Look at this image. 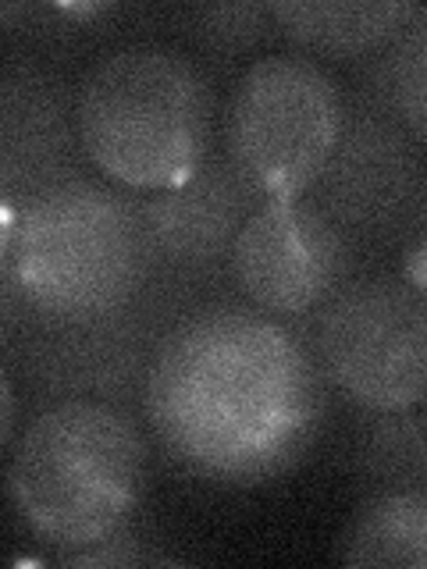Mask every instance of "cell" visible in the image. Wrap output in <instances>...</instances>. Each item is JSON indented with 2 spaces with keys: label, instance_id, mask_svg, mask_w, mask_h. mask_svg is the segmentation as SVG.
Wrapping results in <instances>:
<instances>
[{
  "label": "cell",
  "instance_id": "obj_5",
  "mask_svg": "<svg viewBox=\"0 0 427 569\" xmlns=\"http://www.w3.org/2000/svg\"><path fill=\"white\" fill-rule=\"evenodd\" d=\"M342 132V86L307 53H267L231 86L221 153L260 200L314 189Z\"/></svg>",
  "mask_w": 427,
  "mask_h": 569
},
{
  "label": "cell",
  "instance_id": "obj_16",
  "mask_svg": "<svg viewBox=\"0 0 427 569\" xmlns=\"http://www.w3.org/2000/svg\"><path fill=\"white\" fill-rule=\"evenodd\" d=\"M186 32L218 58H239L278 32L267 4H200L186 18Z\"/></svg>",
  "mask_w": 427,
  "mask_h": 569
},
{
  "label": "cell",
  "instance_id": "obj_9",
  "mask_svg": "<svg viewBox=\"0 0 427 569\" xmlns=\"http://www.w3.org/2000/svg\"><path fill=\"white\" fill-rule=\"evenodd\" d=\"M356 271V242L314 200H264L231 246L228 274L249 307L299 325Z\"/></svg>",
  "mask_w": 427,
  "mask_h": 569
},
{
  "label": "cell",
  "instance_id": "obj_11",
  "mask_svg": "<svg viewBox=\"0 0 427 569\" xmlns=\"http://www.w3.org/2000/svg\"><path fill=\"white\" fill-rule=\"evenodd\" d=\"M76 93L43 68H11L0 82V186L4 203L26 207L82 174Z\"/></svg>",
  "mask_w": 427,
  "mask_h": 569
},
{
  "label": "cell",
  "instance_id": "obj_4",
  "mask_svg": "<svg viewBox=\"0 0 427 569\" xmlns=\"http://www.w3.org/2000/svg\"><path fill=\"white\" fill-rule=\"evenodd\" d=\"M147 438L111 402H50L11 445L8 491L32 538L79 551L129 530L147 488Z\"/></svg>",
  "mask_w": 427,
  "mask_h": 569
},
{
  "label": "cell",
  "instance_id": "obj_13",
  "mask_svg": "<svg viewBox=\"0 0 427 569\" xmlns=\"http://www.w3.org/2000/svg\"><path fill=\"white\" fill-rule=\"evenodd\" d=\"M342 562L427 569V491H370L342 533Z\"/></svg>",
  "mask_w": 427,
  "mask_h": 569
},
{
  "label": "cell",
  "instance_id": "obj_10",
  "mask_svg": "<svg viewBox=\"0 0 427 569\" xmlns=\"http://www.w3.org/2000/svg\"><path fill=\"white\" fill-rule=\"evenodd\" d=\"M264 200L249 189L225 153H214L189 182L139 196L157 278L200 284L218 278L242 224Z\"/></svg>",
  "mask_w": 427,
  "mask_h": 569
},
{
  "label": "cell",
  "instance_id": "obj_14",
  "mask_svg": "<svg viewBox=\"0 0 427 569\" xmlns=\"http://www.w3.org/2000/svg\"><path fill=\"white\" fill-rule=\"evenodd\" d=\"M352 467L374 491H427V402L396 413H364L352 441Z\"/></svg>",
  "mask_w": 427,
  "mask_h": 569
},
{
  "label": "cell",
  "instance_id": "obj_15",
  "mask_svg": "<svg viewBox=\"0 0 427 569\" xmlns=\"http://www.w3.org/2000/svg\"><path fill=\"white\" fill-rule=\"evenodd\" d=\"M360 89L385 103V111L427 150V4L370 61Z\"/></svg>",
  "mask_w": 427,
  "mask_h": 569
},
{
  "label": "cell",
  "instance_id": "obj_19",
  "mask_svg": "<svg viewBox=\"0 0 427 569\" xmlns=\"http://www.w3.org/2000/svg\"><path fill=\"white\" fill-rule=\"evenodd\" d=\"M0 402H4V423H0V445L11 449L14 445V431H18V396H14V378H11V367L4 370V391H0Z\"/></svg>",
  "mask_w": 427,
  "mask_h": 569
},
{
  "label": "cell",
  "instance_id": "obj_17",
  "mask_svg": "<svg viewBox=\"0 0 427 569\" xmlns=\"http://www.w3.org/2000/svg\"><path fill=\"white\" fill-rule=\"evenodd\" d=\"M58 562L68 566H139V562H165V556H150L142 541H136L129 530L115 533L100 545H89L79 551H58Z\"/></svg>",
  "mask_w": 427,
  "mask_h": 569
},
{
  "label": "cell",
  "instance_id": "obj_12",
  "mask_svg": "<svg viewBox=\"0 0 427 569\" xmlns=\"http://www.w3.org/2000/svg\"><path fill=\"white\" fill-rule=\"evenodd\" d=\"M420 4L409 0H271V22L307 58L374 61Z\"/></svg>",
  "mask_w": 427,
  "mask_h": 569
},
{
  "label": "cell",
  "instance_id": "obj_2",
  "mask_svg": "<svg viewBox=\"0 0 427 569\" xmlns=\"http://www.w3.org/2000/svg\"><path fill=\"white\" fill-rule=\"evenodd\" d=\"M4 299L29 328H71L132 310L157 278L139 196L71 178L4 203Z\"/></svg>",
  "mask_w": 427,
  "mask_h": 569
},
{
  "label": "cell",
  "instance_id": "obj_3",
  "mask_svg": "<svg viewBox=\"0 0 427 569\" xmlns=\"http://www.w3.org/2000/svg\"><path fill=\"white\" fill-rule=\"evenodd\" d=\"M82 153L125 192L189 182L218 153V93L189 53L136 43L100 58L76 89Z\"/></svg>",
  "mask_w": 427,
  "mask_h": 569
},
{
  "label": "cell",
  "instance_id": "obj_18",
  "mask_svg": "<svg viewBox=\"0 0 427 569\" xmlns=\"http://www.w3.org/2000/svg\"><path fill=\"white\" fill-rule=\"evenodd\" d=\"M403 278L427 296V210L403 239Z\"/></svg>",
  "mask_w": 427,
  "mask_h": 569
},
{
  "label": "cell",
  "instance_id": "obj_7",
  "mask_svg": "<svg viewBox=\"0 0 427 569\" xmlns=\"http://www.w3.org/2000/svg\"><path fill=\"white\" fill-rule=\"evenodd\" d=\"M196 284L153 278L132 310L71 328H29L18 346V373L36 402H111L136 413L160 338L196 310Z\"/></svg>",
  "mask_w": 427,
  "mask_h": 569
},
{
  "label": "cell",
  "instance_id": "obj_1",
  "mask_svg": "<svg viewBox=\"0 0 427 569\" xmlns=\"http://www.w3.org/2000/svg\"><path fill=\"white\" fill-rule=\"evenodd\" d=\"M328 381L292 325L249 302H203L160 338L142 413L178 467L218 485H264L310 452Z\"/></svg>",
  "mask_w": 427,
  "mask_h": 569
},
{
  "label": "cell",
  "instance_id": "obj_8",
  "mask_svg": "<svg viewBox=\"0 0 427 569\" xmlns=\"http://www.w3.org/2000/svg\"><path fill=\"white\" fill-rule=\"evenodd\" d=\"M352 242L396 239L427 210V150L364 89H342V132L307 192Z\"/></svg>",
  "mask_w": 427,
  "mask_h": 569
},
{
  "label": "cell",
  "instance_id": "obj_6",
  "mask_svg": "<svg viewBox=\"0 0 427 569\" xmlns=\"http://www.w3.org/2000/svg\"><path fill=\"white\" fill-rule=\"evenodd\" d=\"M302 338L328 388L364 413L427 402V296L403 274H352Z\"/></svg>",
  "mask_w": 427,
  "mask_h": 569
}]
</instances>
